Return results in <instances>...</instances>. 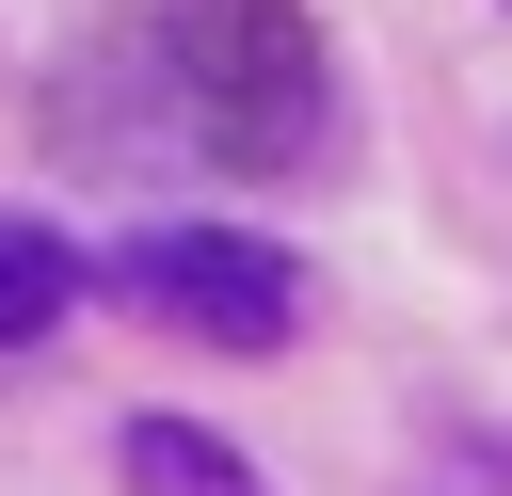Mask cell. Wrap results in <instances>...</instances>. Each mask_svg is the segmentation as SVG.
<instances>
[{"label":"cell","mask_w":512,"mask_h":496,"mask_svg":"<svg viewBox=\"0 0 512 496\" xmlns=\"http://www.w3.org/2000/svg\"><path fill=\"white\" fill-rule=\"evenodd\" d=\"M160 16V80L176 112L224 144V160H288L320 128V48H304V0H144Z\"/></svg>","instance_id":"obj_1"},{"label":"cell","mask_w":512,"mask_h":496,"mask_svg":"<svg viewBox=\"0 0 512 496\" xmlns=\"http://www.w3.org/2000/svg\"><path fill=\"white\" fill-rule=\"evenodd\" d=\"M112 288H128L144 320L208 336V352H288V336H304V272H288L272 240H240V224H144V240L112 256Z\"/></svg>","instance_id":"obj_2"},{"label":"cell","mask_w":512,"mask_h":496,"mask_svg":"<svg viewBox=\"0 0 512 496\" xmlns=\"http://www.w3.org/2000/svg\"><path fill=\"white\" fill-rule=\"evenodd\" d=\"M64 320H80V240L32 224V208H0V352H48Z\"/></svg>","instance_id":"obj_3"},{"label":"cell","mask_w":512,"mask_h":496,"mask_svg":"<svg viewBox=\"0 0 512 496\" xmlns=\"http://www.w3.org/2000/svg\"><path fill=\"white\" fill-rule=\"evenodd\" d=\"M112 464H128V496H272L208 416H128V432H112Z\"/></svg>","instance_id":"obj_4"}]
</instances>
